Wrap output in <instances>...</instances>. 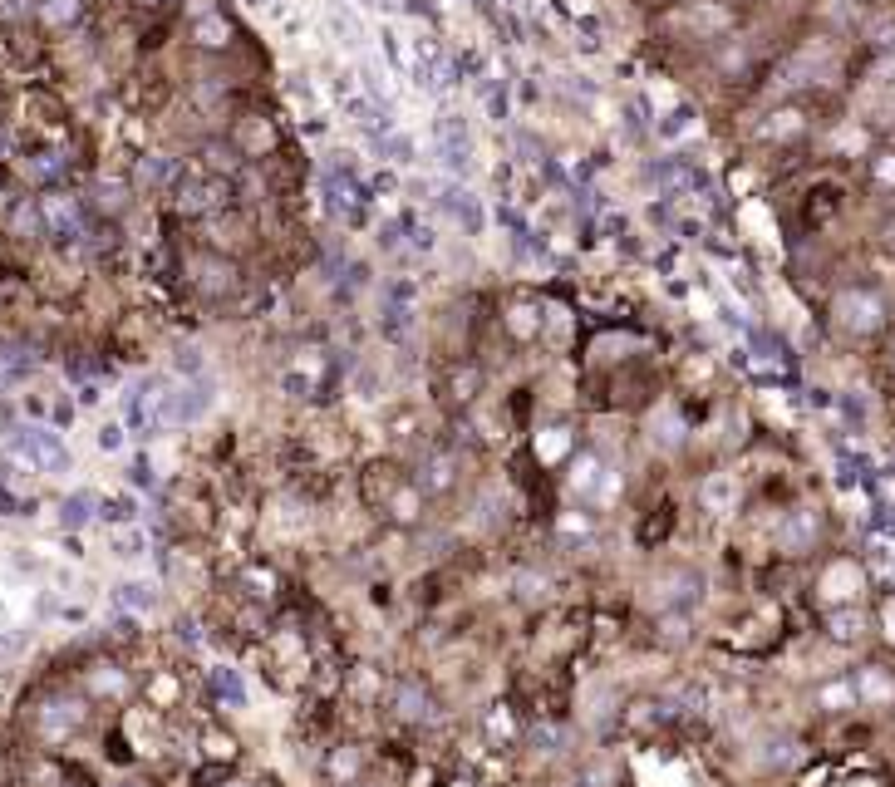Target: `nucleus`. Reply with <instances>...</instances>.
<instances>
[{"mask_svg": "<svg viewBox=\"0 0 895 787\" xmlns=\"http://www.w3.org/2000/svg\"><path fill=\"white\" fill-rule=\"evenodd\" d=\"M10 453H15L20 463L40 468V473H64V468H69V448H64V438L50 424L15 428V433H10Z\"/></svg>", "mask_w": 895, "mask_h": 787, "instance_id": "nucleus-1", "label": "nucleus"}, {"mask_svg": "<svg viewBox=\"0 0 895 787\" xmlns=\"http://www.w3.org/2000/svg\"><path fill=\"white\" fill-rule=\"evenodd\" d=\"M212 404H217V384L207 374L187 384H168L158 399V424H197L202 414H212Z\"/></svg>", "mask_w": 895, "mask_h": 787, "instance_id": "nucleus-2", "label": "nucleus"}, {"mask_svg": "<svg viewBox=\"0 0 895 787\" xmlns=\"http://www.w3.org/2000/svg\"><path fill=\"white\" fill-rule=\"evenodd\" d=\"M433 148H438V158H443V168L448 173H473V133H468V119L463 114H453V109H443L438 119H433Z\"/></svg>", "mask_w": 895, "mask_h": 787, "instance_id": "nucleus-3", "label": "nucleus"}, {"mask_svg": "<svg viewBox=\"0 0 895 787\" xmlns=\"http://www.w3.org/2000/svg\"><path fill=\"white\" fill-rule=\"evenodd\" d=\"M35 222H40V232H45L50 242H60V246H74L84 237V212H79V202L64 197V192H45V197L35 202Z\"/></svg>", "mask_w": 895, "mask_h": 787, "instance_id": "nucleus-4", "label": "nucleus"}, {"mask_svg": "<svg viewBox=\"0 0 895 787\" xmlns=\"http://www.w3.org/2000/svg\"><path fill=\"white\" fill-rule=\"evenodd\" d=\"M173 192H178V207H182V212H212V207H222V197H227L232 187H227V178H222V173L187 168V173H178Z\"/></svg>", "mask_w": 895, "mask_h": 787, "instance_id": "nucleus-5", "label": "nucleus"}, {"mask_svg": "<svg viewBox=\"0 0 895 787\" xmlns=\"http://www.w3.org/2000/svg\"><path fill=\"white\" fill-rule=\"evenodd\" d=\"M443 74H448V69H443V50H438L428 35H423V40H414V55H409V79H414L423 94H443V84H448Z\"/></svg>", "mask_w": 895, "mask_h": 787, "instance_id": "nucleus-6", "label": "nucleus"}, {"mask_svg": "<svg viewBox=\"0 0 895 787\" xmlns=\"http://www.w3.org/2000/svg\"><path fill=\"white\" fill-rule=\"evenodd\" d=\"M438 207L468 232V237H482V227H487V217H482V202L468 192V187H443L438 192Z\"/></svg>", "mask_w": 895, "mask_h": 787, "instance_id": "nucleus-7", "label": "nucleus"}, {"mask_svg": "<svg viewBox=\"0 0 895 787\" xmlns=\"http://www.w3.org/2000/svg\"><path fill=\"white\" fill-rule=\"evenodd\" d=\"M192 40H197V45H207V50H222V45L232 40L227 15H222V10H212V5H192Z\"/></svg>", "mask_w": 895, "mask_h": 787, "instance_id": "nucleus-8", "label": "nucleus"}, {"mask_svg": "<svg viewBox=\"0 0 895 787\" xmlns=\"http://www.w3.org/2000/svg\"><path fill=\"white\" fill-rule=\"evenodd\" d=\"M325 30H330L335 45H345V50H359V45H364V20H359L355 10H345V5H330V10H325Z\"/></svg>", "mask_w": 895, "mask_h": 787, "instance_id": "nucleus-9", "label": "nucleus"}, {"mask_svg": "<svg viewBox=\"0 0 895 787\" xmlns=\"http://www.w3.org/2000/svg\"><path fill=\"white\" fill-rule=\"evenodd\" d=\"M94 507H99V497H94V492H74V497H64L60 522H64V527H84V522L94 517Z\"/></svg>", "mask_w": 895, "mask_h": 787, "instance_id": "nucleus-10", "label": "nucleus"}, {"mask_svg": "<svg viewBox=\"0 0 895 787\" xmlns=\"http://www.w3.org/2000/svg\"><path fill=\"white\" fill-rule=\"evenodd\" d=\"M119 606L123 610H153L158 606V591L148 581H123L119 586Z\"/></svg>", "mask_w": 895, "mask_h": 787, "instance_id": "nucleus-11", "label": "nucleus"}, {"mask_svg": "<svg viewBox=\"0 0 895 787\" xmlns=\"http://www.w3.org/2000/svg\"><path fill=\"white\" fill-rule=\"evenodd\" d=\"M212 689H217L222 699H232V704H246V689H241L237 669H217V674H212Z\"/></svg>", "mask_w": 895, "mask_h": 787, "instance_id": "nucleus-12", "label": "nucleus"}, {"mask_svg": "<svg viewBox=\"0 0 895 787\" xmlns=\"http://www.w3.org/2000/svg\"><path fill=\"white\" fill-rule=\"evenodd\" d=\"M99 512H104L109 522H133V517H138V502H133V497H104Z\"/></svg>", "mask_w": 895, "mask_h": 787, "instance_id": "nucleus-13", "label": "nucleus"}, {"mask_svg": "<svg viewBox=\"0 0 895 787\" xmlns=\"http://www.w3.org/2000/svg\"><path fill=\"white\" fill-rule=\"evenodd\" d=\"M79 10H84V0H45V20H50V25L79 20Z\"/></svg>", "mask_w": 895, "mask_h": 787, "instance_id": "nucleus-14", "label": "nucleus"}, {"mask_svg": "<svg viewBox=\"0 0 895 787\" xmlns=\"http://www.w3.org/2000/svg\"><path fill=\"white\" fill-rule=\"evenodd\" d=\"M143 551H148V542H143L138 527H128V532L114 537V556H123V561H133V556H143Z\"/></svg>", "mask_w": 895, "mask_h": 787, "instance_id": "nucleus-15", "label": "nucleus"}, {"mask_svg": "<svg viewBox=\"0 0 895 787\" xmlns=\"http://www.w3.org/2000/svg\"><path fill=\"white\" fill-rule=\"evenodd\" d=\"M689 123H694V109H689V104H679V109H674L669 119L659 123V138H679V133H684Z\"/></svg>", "mask_w": 895, "mask_h": 787, "instance_id": "nucleus-16", "label": "nucleus"}, {"mask_svg": "<svg viewBox=\"0 0 895 787\" xmlns=\"http://www.w3.org/2000/svg\"><path fill=\"white\" fill-rule=\"evenodd\" d=\"M379 40H384V55L394 60V69H399V74H409V55H404L399 35H394V30H379Z\"/></svg>", "mask_w": 895, "mask_h": 787, "instance_id": "nucleus-17", "label": "nucleus"}, {"mask_svg": "<svg viewBox=\"0 0 895 787\" xmlns=\"http://www.w3.org/2000/svg\"><path fill=\"white\" fill-rule=\"evenodd\" d=\"M99 448H104V453H119V448H123V424H104V428H99Z\"/></svg>", "mask_w": 895, "mask_h": 787, "instance_id": "nucleus-18", "label": "nucleus"}, {"mask_svg": "<svg viewBox=\"0 0 895 787\" xmlns=\"http://www.w3.org/2000/svg\"><path fill=\"white\" fill-rule=\"evenodd\" d=\"M704 497H709V502H714V507H723V502H728V497H733V487H728V478H714V483L704 487Z\"/></svg>", "mask_w": 895, "mask_h": 787, "instance_id": "nucleus-19", "label": "nucleus"}, {"mask_svg": "<svg viewBox=\"0 0 895 787\" xmlns=\"http://www.w3.org/2000/svg\"><path fill=\"white\" fill-rule=\"evenodd\" d=\"M482 89H487V84H482ZM487 109H492V119H497V123L507 119V89H502V94H497V89H487Z\"/></svg>", "mask_w": 895, "mask_h": 787, "instance_id": "nucleus-20", "label": "nucleus"}, {"mask_svg": "<svg viewBox=\"0 0 895 787\" xmlns=\"http://www.w3.org/2000/svg\"><path fill=\"white\" fill-rule=\"evenodd\" d=\"M30 173H35V178H55V173H60V158H50V153H45V158H35V163H30Z\"/></svg>", "mask_w": 895, "mask_h": 787, "instance_id": "nucleus-21", "label": "nucleus"}, {"mask_svg": "<svg viewBox=\"0 0 895 787\" xmlns=\"http://www.w3.org/2000/svg\"><path fill=\"white\" fill-rule=\"evenodd\" d=\"M404 714H409V719H423V714H428V699H418L414 689H404Z\"/></svg>", "mask_w": 895, "mask_h": 787, "instance_id": "nucleus-22", "label": "nucleus"}, {"mask_svg": "<svg viewBox=\"0 0 895 787\" xmlns=\"http://www.w3.org/2000/svg\"><path fill=\"white\" fill-rule=\"evenodd\" d=\"M822 704H851V689H846V684H832V689L822 694Z\"/></svg>", "mask_w": 895, "mask_h": 787, "instance_id": "nucleus-23", "label": "nucleus"}, {"mask_svg": "<svg viewBox=\"0 0 895 787\" xmlns=\"http://www.w3.org/2000/svg\"><path fill=\"white\" fill-rule=\"evenodd\" d=\"M133 483H138V487H153V468H148V463H143V458H138V463H133Z\"/></svg>", "mask_w": 895, "mask_h": 787, "instance_id": "nucleus-24", "label": "nucleus"}, {"mask_svg": "<svg viewBox=\"0 0 895 787\" xmlns=\"http://www.w3.org/2000/svg\"><path fill=\"white\" fill-rule=\"evenodd\" d=\"M359 5H369V10H389L394 0H359Z\"/></svg>", "mask_w": 895, "mask_h": 787, "instance_id": "nucleus-25", "label": "nucleus"}, {"mask_svg": "<svg viewBox=\"0 0 895 787\" xmlns=\"http://www.w3.org/2000/svg\"><path fill=\"white\" fill-rule=\"evenodd\" d=\"M5 615H10V606H5V601H0V620H5Z\"/></svg>", "mask_w": 895, "mask_h": 787, "instance_id": "nucleus-26", "label": "nucleus"}]
</instances>
